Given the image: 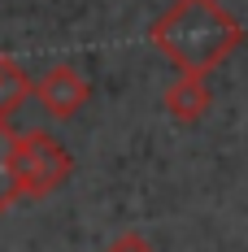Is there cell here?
Here are the masks:
<instances>
[{"label":"cell","mask_w":248,"mask_h":252,"mask_svg":"<svg viewBox=\"0 0 248 252\" xmlns=\"http://www.w3.org/2000/svg\"><path fill=\"white\" fill-rule=\"evenodd\" d=\"M148 39L178 74H209L244 44V26L218 0H174L148 26Z\"/></svg>","instance_id":"1"},{"label":"cell","mask_w":248,"mask_h":252,"mask_svg":"<svg viewBox=\"0 0 248 252\" xmlns=\"http://www.w3.org/2000/svg\"><path fill=\"white\" fill-rule=\"evenodd\" d=\"M13 165H18L22 196H31V200H44L52 191H61L70 170H74L70 152L61 148L48 130H22V135H13Z\"/></svg>","instance_id":"2"},{"label":"cell","mask_w":248,"mask_h":252,"mask_svg":"<svg viewBox=\"0 0 248 252\" xmlns=\"http://www.w3.org/2000/svg\"><path fill=\"white\" fill-rule=\"evenodd\" d=\"M31 96L44 104L52 118H74L78 109L92 100V83L78 74L74 65H52L39 83H31Z\"/></svg>","instance_id":"3"},{"label":"cell","mask_w":248,"mask_h":252,"mask_svg":"<svg viewBox=\"0 0 248 252\" xmlns=\"http://www.w3.org/2000/svg\"><path fill=\"white\" fill-rule=\"evenodd\" d=\"M161 104H166V113H170L174 122H183V126L200 122L205 109H209V83H205V74H178L166 87Z\"/></svg>","instance_id":"4"},{"label":"cell","mask_w":248,"mask_h":252,"mask_svg":"<svg viewBox=\"0 0 248 252\" xmlns=\"http://www.w3.org/2000/svg\"><path fill=\"white\" fill-rule=\"evenodd\" d=\"M31 96V78L18 61H9V57H0V122H9L18 109L26 104Z\"/></svg>","instance_id":"5"},{"label":"cell","mask_w":248,"mask_h":252,"mask_svg":"<svg viewBox=\"0 0 248 252\" xmlns=\"http://www.w3.org/2000/svg\"><path fill=\"white\" fill-rule=\"evenodd\" d=\"M22 196V183H18V165H13V135L9 126L0 122V213Z\"/></svg>","instance_id":"6"},{"label":"cell","mask_w":248,"mask_h":252,"mask_svg":"<svg viewBox=\"0 0 248 252\" xmlns=\"http://www.w3.org/2000/svg\"><path fill=\"white\" fill-rule=\"evenodd\" d=\"M105 252H157V248H152L144 235H118V239H113Z\"/></svg>","instance_id":"7"},{"label":"cell","mask_w":248,"mask_h":252,"mask_svg":"<svg viewBox=\"0 0 248 252\" xmlns=\"http://www.w3.org/2000/svg\"><path fill=\"white\" fill-rule=\"evenodd\" d=\"M244 39H248V35H244Z\"/></svg>","instance_id":"8"}]
</instances>
